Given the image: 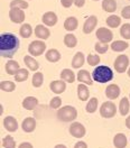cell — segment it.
Segmentation results:
<instances>
[{"instance_id": "1", "label": "cell", "mask_w": 130, "mask_h": 148, "mask_svg": "<svg viewBox=\"0 0 130 148\" xmlns=\"http://www.w3.org/2000/svg\"><path fill=\"white\" fill-rule=\"evenodd\" d=\"M18 37L15 36L14 34H1L0 36V55L2 57L11 58L16 54V52L19 48Z\"/></svg>"}, {"instance_id": "2", "label": "cell", "mask_w": 130, "mask_h": 148, "mask_svg": "<svg viewBox=\"0 0 130 148\" xmlns=\"http://www.w3.org/2000/svg\"><path fill=\"white\" fill-rule=\"evenodd\" d=\"M92 77L94 81H96L99 83H107L113 79V72L110 67H108L105 65H100L94 69Z\"/></svg>"}, {"instance_id": "3", "label": "cell", "mask_w": 130, "mask_h": 148, "mask_svg": "<svg viewBox=\"0 0 130 148\" xmlns=\"http://www.w3.org/2000/svg\"><path fill=\"white\" fill-rule=\"evenodd\" d=\"M77 117V111L72 106H65L63 108H60L57 111V118L60 121L63 122H72Z\"/></svg>"}, {"instance_id": "4", "label": "cell", "mask_w": 130, "mask_h": 148, "mask_svg": "<svg viewBox=\"0 0 130 148\" xmlns=\"http://www.w3.org/2000/svg\"><path fill=\"white\" fill-rule=\"evenodd\" d=\"M45 49H46V44L43 40H34L28 46V52L31 56L43 55Z\"/></svg>"}, {"instance_id": "5", "label": "cell", "mask_w": 130, "mask_h": 148, "mask_svg": "<svg viewBox=\"0 0 130 148\" xmlns=\"http://www.w3.org/2000/svg\"><path fill=\"white\" fill-rule=\"evenodd\" d=\"M117 113V107L113 102H103L100 108V114L103 118H113Z\"/></svg>"}, {"instance_id": "6", "label": "cell", "mask_w": 130, "mask_h": 148, "mask_svg": "<svg viewBox=\"0 0 130 148\" xmlns=\"http://www.w3.org/2000/svg\"><path fill=\"white\" fill-rule=\"evenodd\" d=\"M114 70L118 73H125L126 71H128V66H129V57L127 55H119L116 61H114Z\"/></svg>"}, {"instance_id": "7", "label": "cell", "mask_w": 130, "mask_h": 148, "mask_svg": "<svg viewBox=\"0 0 130 148\" xmlns=\"http://www.w3.org/2000/svg\"><path fill=\"white\" fill-rule=\"evenodd\" d=\"M85 127L81 122H73L71 126H70V134L75 137V138H82L85 136Z\"/></svg>"}, {"instance_id": "8", "label": "cell", "mask_w": 130, "mask_h": 148, "mask_svg": "<svg viewBox=\"0 0 130 148\" xmlns=\"http://www.w3.org/2000/svg\"><path fill=\"white\" fill-rule=\"evenodd\" d=\"M9 18L15 24H21L25 20L24 9H20V8H10Z\"/></svg>"}, {"instance_id": "9", "label": "cell", "mask_w": 130, "mask_h": 148, "mask_svg": "<svg viewBox=\"0 0 130 148\" xmlns=\"http://www.w3.org/2000/svg\"><path fill=\"white\" fill-rule=\"evenodd\" d=\"M96 38L100 40V42H103V43H109L111 42L112 38H113V34L110 29L105 27H100L98 30H96Z\"/></svg>"}, {"instance_id": "10", "label": "cell", "mask_w": 130, "mask_h": 148, "mask_svg": "<svg viewBox=\"0 0 130 148\" xmlns=\"http://www.w3.org/2000/svg\"><path fill=\"white\" fill-rule=\"evenodd\" d=\"M98 25V18L96 16H90L89 18L84 21L83 25V33L84 34H90L94 30V28Z\"/></svg>"}, {"instance_id": "11", "label": "cell", "mask_w": 130, "mask_h": 148, "mask_svg": "<svg viewBox=\"0 0 130 148\" xmlns=\"http://www.w3.org/2000/svg\"><path fill=\"white\" fill-rule=\"evenodd\" d=\"M42 21H43L44 25L52 27V26L56 25V23H57V16H56L55 12H53V11H47V12H45L43 15Z\"/></svg>"}, {"instance_id": "12", "label": "cell", "mask_w": 130, "mask_h": 148, "mask_svg": "<svg viewBox=\"0 0 130 148\" xmlns=\"http://www.w3.org/2000/svg\"><path fill=\"white\" fill-rule=\"evenodd\" d=\"M3 127L6 128V130H8L10 132H14L18 129V122L16 120V118L8 116L3 119Z\"/></svg>"}, {"instance_id": "13", "label": "cell", "mask_w": 130, "mask_h": 148, "mask_svg": "<svg viewBox=\"0 0 130 148\" xmlns=\"http://www.w3.org/2000/svg\"><path fill=\"white\" fill-rule=\"evenodd\" d=\"M49 88H51L52 92L56 93V94H61L66 90V84H65V81H63V80H57V81L51 82Z\"/></svg>"}, {"instance_id": "14", "label": "cell", "mask_w": 130, "mask_h": 148, "mask_svg": "<svg viewBox=\"0 0 130 148\" xmlns=\"http://www.w3.org/2000/svg\"><path fill=\"white\" fill-rule=\"evenodd\" d=\"M120 94V88L117 84H110L107 89H105V95L110 99V100H114L119 97Z\"/></svg>"}, {"instance_id": "15", "label": "cell", "mask_w": 130, "mask_h": 148, "mask_svg": "<svg viewBox=\"0 0 130 148\" xmlns=\"http://www.w3.org/2000/svg\"><path fill=\"white\" fill-rule=\"evenodd\" d=\"M21 128L25 132H33L36 128V120L31 117H28L26 119H24L21 123Z\"/></svg>"}, {"instance_id": "16", "label": "cell", "mask_w": 130, "mask_h": 148, "mask_svg": "<svg viewBox=\"0 0 130 148\" xmlns=\"http://www.w3.org/2000/svg\"><path fill=\"white\" fill-rule=\"evenodd\" d=\"M76 79L80 81V83L89 84V85H92V83H93V77L90 75V73H89L88 71H85V70L79 71Z\"/></svg>"}, {"instance_id": "17", "label": "cell", "mask_w": 130, "mask_h": 148, "mask_svg": "<svg viewBox=\"0 0 130 148\" xmlns=\"http://www.w3.org/2000/svg\"><path fill=\"white\" fill-rule=\"evenodd\" d=\"M77 97L81 101H86L90 97V92H89V88L86 86V84L80 83L77 85Z\"/></svg>"}, {"instance_id": "18", "label": "cell", "mask_w": 130, "mask_h": 148, "mask_svg": "<svg viewBox=\"0 0 130 148\" xmlns=\"http://www.w3.org/2000/svg\"><path fill=\"white\" fill-rule=\"evenodd\" d=\"M128 144V140H127V137L126 135L123 134H117L113 138V145L116 148H126Z\"/></svg>"}, {"instance_id": "19", "label": "cell", "mask_w": 130, "mask_h": 148, "mask_svg": "<svg viewBox=\"0 0 130 148\" xmlns=\"http://www.w3.org/2000/svg\"><path fill=\"white\" fill-rule=\"evenodd\" d=\"M35 35L40 39H47L51 35V32L44 25H37L35 28Z\"/></svg>"}, {"instance_id": "20", "label": "cell", "mask_w": 130, "mask_h": 148, "mask_svg": "<svg viewBox=\"0 0 130 148\" xmlns=\"http://www.w3.org/2000/svg\"><path fill=\"white\" fill-rule=\"evenodd\" d=\"M37 106H38V100L37 98H35V97H27L23 101V107L26 110H34V109H36Z\"/></svg>"}, {"instance_id": "21", "label": "cell", "mask_w": 130, "mask_h": 148, "mask_svg": "<svg viewBox=\"0 0 130 148\" xmlns=\"http://www.w3.org/2000/svg\"><path fill=\"white\" fill-rule=\"evenodd\" d=\"M46 60L48 62H51V63H56V62H58L60 60H61V54H60V52L55 49V48H51V49H48L46 52Z\"/></svg>"}, {"instance_id": "22", "label": "cell", "mask_w": 130, "mask_h": 148, "mask_svg": "<svg viewBox=\"0 0 130 148\" xmlns=\"http://www.w3.org/2000/svg\"><path fill=\"white\" fill-rule=\"evenodd\" d=\"M20 70L19 63L16 61H8L6 64V73L9 75H16Z\"/></svg>"}, {"instance_id": "23", "label": "cell", "mask_w": 130, "mask_h": 148, "mask_svg": "<svg viewBox=\"0 0 130 148\" xmlns=\"http://www.w3.org/2000/svg\"><path fill=\"white\" fill-rule=\"evenodd\" d=\"M84 61H85V56L82 52H77L74 55L72 60V67L73 69H80L81 66H83Z\"/></svg>"}, {"instance_id": "24", "label": "cell", "mask_w": 130, "mask_h": 148, "mask_svg": "<svg viewBox=\"0 0 130 148\" xmlns=\"http://www.w3.org/2000/svg\"><path fill=\"white\" fill-rule=\"evenodd\" d=\"M61 79L65 81L66 83H73L75 81V74L72 70L65 69L61 72Z\"/></svg>"}, {"instance_id": "25", "label": "cell", "mask_w": 130, "mask_h": 148, "mask_svg": "<svg viewBox=\"0 0 130 148\" xmlns=\"http://www.w3.org/2000/svg\"><path fill=\"white\" fill-rule=\"evenodd\" d=\"M79 26V21L75 17H68L65 19L64 21V28L67 32H73Z\"/></svg>"}, {"instance_id": "26", "label": "cell", "mask_w": 130, "mask_h": 148, "mask_svg": "<svg viewBox=\"0 0 130 148\" xmlns=\"http://www.w3.org/2000/svg\"><path fill=\"white\" fill-rule=\"evenodd\" d=\"M130 109V99L128 98H122L119 103V111H120L121 116H126L128 114Z\"/></svg>"}, {"instance_id": "27", "label": "cell", "mask_w": 130, "mask_h": 148, "mask_svg": "<svg viewBox=\"0 0 130 148\" xmlns=\"http://www.w3.org/2000/svg\"><path fill=\"white\" fill-rule=\"evenodd\" d=\"M102 9L107 12H114L117 10V2L116 0H103Z\"/></svg>"}, {"instance_id": "28", "label": "cell", "mask_w": 130, "mask_h": 148, "mask_svg": "<svg viewBox=\"0 0 130 148\" xmlns=\"http://www.w3.org/2000/svg\"><path fill=\"white\" fill-rule=\"evenodd\" d=\"M129 47V44L125 40H114L111 44V49L114 52H122Z\"/></svg>"}, {"instance_id": "29", "label": "cell", "mask_w": 130, "mask_h": 148, "mask_svg": "<svg viewBox=\"0 0 130 148\" xmlns=\"http://www.w3.org/2000/svg\"><path fill=\"white\" fill-rule=\"evenodd\" d=\"M105 23L110 28H117L121 25V18L117 15H111L107 18Z\"/></svg>"}, {"instance_id": "30", "label": "cell", "mask_w": 130, "mask_h": 148, "mask_svg": "<svg viewBox=\"0 0 130 148\" xmlns=\"http://www.w3.org/2000/svg\"><path fill=\"white\" fill-rule=\"evenodd\" d=\"M24 62H25V64L27 65V67L30 71H36V70H38V67H39L38 62L33 56H25L24 57Z\"/></svg>"}, {"instance_id": "31", "label": "cell", "mask_w": 130, "mask_h": 148, "mask_svg": "<svg viewBox=\"0 0 130 148\" xmlns=\"http://www.w3.org/2000/svg\"><path fill=\"white\" fill-rule=\"evenodd\" d=\"M33 34V28L29 24H24L19 29V35L23 38H29Z\"/></svg>"}, {"instance_id": "32", "label": "cell", "mask_w": 130, "mask_h": 148, "mask_svg": "<svg viewBox=\"0 0 130 148\" xmlns=\"http://www.w3.org/2000/svg\"><path fill=\"white\" fill-rule=\"evenodd\" d=\"M64 44L65 46L70 47V48H73L77 44V39H76V37L73 34H66L64 36Z\"/></svg>"}, {"instance_id": "33", "label": "cell", "mask_w": 130, "mask_h": 148, "mask_svg": "<svg viewBox=\"0 0 130 148\" xmlns=\"http://www.w3.org/2000/svg\"><path fill=\"white\" fill-rule=\"evenodd\" d=\"M31 83L35 88H40L44 83V75H43V73L42 72H36L34 74Z\"/></svg>"}, {"instance_id": "34", "label": "cell", "mask_w": 130, "mask_h": 148, "mask_svg": "<svg viewBox=\"0 0 130 148\" xmlns=\"http://www.w3.org/2000/svg\"><path fill=\"white\" fill-rule=\"evenodd\" d=\"M0 89L5 92H12L16 89V84L11 81H2L0 82Z\"/></svg>"}, {"instance_id": "35", "label": "cell", "mask_w": 130, "mask_h": 148, "mask_svg": "<svg viewBox=\"0 0 130 148\" xmlns=\"http://www.w3.org/2000/svg\"><path fill=\"white\" fill-rule=\"evenodd\" d=\"M98 106H99V103H98V99L96 98H91L90 99V101L88 102V104H86V111L89 112V113H93V112H95L96 109H98Z\"/></svg>"}, {"instance_id": "36", "label": "cell", "mask_w": 130, "mask_h": 148, "mask_svg": "<svg viewBox=\"0 0 130 148\" xmlns=\"http://www.w3.org/2000/svg\"><path fill=\"white\" fill-rule=\"evenodd\" d=\"M28 75H29V72L26 69H20L18 71V73L15 75V80L17 82H24L28 79Z\"/></svg>"}, {"instance_id": "37", "label": "cell", "mask_w": 130, "mask_h": 148, "mask_svg": "<svg viewBox=\"0 0 130 148\" xmlns=\"http://www.w3.org/2000/svg\"><path fill=\"white\" fill-rule=\"evenodd\" d=\"M2 147L3 148H16V141L10 135L3 137L2 139Z\"/></svg>"}, {"instance_id": "38", "label": "cell", "mask_w": 130, "mask_h": 148, "mask_svg": "<svg viewBox=\"0 0 130 148\" xmlns=\"http://www.w3.org/2000/svg\"><path fill=\"white\" fill-rule=\"evenodd\" d=\"M10 8H20V9H27L28 2L25 0H12L10 2Z\"/></svg>"}, {"instance_id": "39", "label": "cell", "mask_w": 130, "mask_h": 148, "mask_svg": "<svg viewBox=\"0 0 130 148\" xmlns=\"http://www.w3.org/2000/svg\"><path fill=\"white\" fill-rule=\"evenodd\" d=\"M95 52H98L99 54H104V53H107V51H108V48H109V45H108V43H103V42H98L96 44H95Z\"/></svg>"}, {"instance_id": "40", "label": "cell", "mask_w": 130, "mask_h": 148, "mask_svg": "<svg viewBox=\"0 0 130 148\" xmlns=\"http://www.w3.org/2000/svg\"><path fill=\"white\" fill-rule=\"evenodd\" d=\"M120 35L126 40L130 39V24H125L120 28Z\"/></svg>"}, {"instance_id": "41", "label": "cell", "mask_w": 130, "mask_h": 148, "mask_svg": "<svg viewBox=\"0 0 130 148\" xmlns=\"http://www.w3.org/2000/svg\"><path fill=\"white\" fill-rule=\"evenodd\" d=\"M88 63L90 66H96V65H99L100 63V56L99 55H95V54H89L88 55Z\"/></svg>"}, {"instance_id": "42", "label": "cell", "mask_w": 130, "mask_h": 148, "mask_svg": "<svg viewBox=\"0 0 130 148\" xmlns=\"http://www.w3.org/2000/svg\"><path fill=\"white\" fill-rule=\"evenodd\" d=\"M61 106H62V99L60 97H54L49 102V107L52 109H60Z\"/></svg>"}, {"instance_id": "43", "label": "cell", "mask_w": 130, "mask_h": 148, "mask_svg": "<svg viewBox=\"0 0 130 148\" xmlns=\"http://www.w3.org/2000/svg\"><path fill=\"white\" fill-rule=\"evenodd\" d=\"M121 16L125 19H130V6H126L121 10Z\"/></svg>"}, {"instance_id": "44", "label": "cell", "mask_w": 130, "mask_h": 148, "mask_svg": "<svg viewBox=\"0 0 130 148\" xmlns=\"http://www.w3.org/2000/svg\"><path fill=\"white\" fill-rule=\"evenodd\" d=\"M61 3L64 8H68L72 6V3H74V0H61Z\"/></svg>"}, {"instance_id": "45", "label": "cell", "mask_w": 130, "mask_h": 148, "mask_svg": "<svg viewBox=\"0 0 130 148\" xmlns=\"http://www.w3.org/2000/svg\"><path fill=\"white\" fill-rule=\"evenodd\" d=\"M74 148H88V145L84 141H79V143L75 144Z\"/></svg>"}, {"instance_id": "46", "label": "cell", "mask_w": 130, "mask_h": 148, "mask_svg": "<svg viewBox=\"0 0 130 148\" xmlns=\"http://www.w3.org/2000/svg\"><path fill=\"white\" fill-rule=\"evenodd\" d=\"M74 3L76 7H79V8H81V7H83L84 3H85V0H74Z\"/></svg>"}, {"instance_id": "47", "label": "cell", "mask_w": 130, "mask_h": 148, "mask_svg": "<svg viewBox=\"0 0 130 148\" xmlns=\"http://www.w3.org/2000/svg\"><path fill=\"white\" fill-rule=\"evenodd\" d=\"M18 148H34V147H33V145L29 144V143H21L18 146Z\"/></svg>"}, {"instance_id": "48", "label": "cell", "mask_w": 130, "mask_h": 148, "mask_svg": "<svg viewBox=\"0 0 130 148\" xmlns=\"http://www.w3.org/2000/svg\"><path fill=\"white\" fill-rule=\"evenodd\" d=\"M126 126H127L128 129H130V116L126 119Z\"/></svg>"}, {"instance_id": "49", "label": "cell", "mask_w": 130, "mask_h": 148, "mask_svg": "<svg viewBox=\"0 0 130 148\" xmlns=\"http://www.w3.org/2000/svg\"><path fill=\"white\" fill-rule=\"evenodd\" d=\"M54 148H67V147H66L65 145H56Z\"/></svg>"}, {"instance_id": "50", "label": "cell", "mask_w": 130, "mask_h": 148, "mask_svg": "<svg viewBox=\"0 0 130 148\" xmlns=\"http://www.w3.org/2000/svg\"><path fill=\"white\" fill-rule=\"evenodd\" d=\"M127 72H128V75H129V76H130V67H129V69H128V71H127Z\"/></svg>"}, {"instance_id": "51", "label": "cell", "mask_w": 130, "mask_h": 148, "mask_svg": "<svg viewBox=\"0 0 130 148\" xmlns=\"http://www.w3.org/2000/svg\"><path fill=\"white\" fill-rule=\"evenodd\" d=\"M93 1H99V0H93Z\"/></svg>"}, {"instance_id": "52", "label": "cell", "mask_w": 130, "mask_h": 148, "mask_svg": "<svg viewBox=\"0 0 130 148\" xmlns=\"http://www.w3.org/2000/svg\"><path fill=\"white\" fill-rule=\"evenodd\" d=\"M129 99H130V95H129Z\"/></svg>"}, {"instance_id": "53", "label": "cell", "mask_w": 130, "mask_h": 148, "mask_svg": "<svg viewBox=\"0 0 130 148\" xmlns=\"http://www.w3.org/2000/svg\"><path fill=\"white\" fill-rule=\"evenodd\" d=\"M129 1H130V0H129Z\"/></svg>"}]
</instances>
